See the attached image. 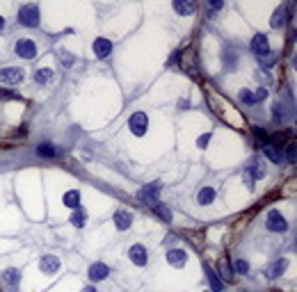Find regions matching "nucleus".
Wrapping results in <instances>:
<instances>
[{"instance_id": "15", "label": "nucleus", "mask_w": 297, "mask_h": 292, "mask_svg": "<svg viewBox=\"0 0 297 292\" xmlns=\"http://www.w3.org/2000/svg\"><path fill=\"white\" fill-rule=\"evenodd\" d=\"M174 12L188 16V14L197 12V2L194 0H174Z\"/></svg>"}, {"instance_id": "26", "label": "nucleus", "mask_w": 297, "mask_h": 292, "mask_svg": "<svg viewBox=\"0 0 297 292\" xmlns=\"http://www.w3.org/2000/svg\"><path fill=\"white\" fill-rule=\"evenodd\" d=\"M5 281L9 283V286L16 288L21 283V272H19V269H7V272H5Z\"/></svg>"}, {"instance_id": "9", "label": "nucleus", "mask_w": 297, "mask_h": 292, "mask_svg": "<svg viewBox=\"0 0 297 292\" xmlns=\"http://www.w3.org/2000/svg\"><path fill=\"white\" fill-rule=\"evenodd\" d=\"M112 53V41L110 39H106V37H99V39L94 41V55L96 57H108V55Z\"/></svg>"}, {"instance_id": "14", "label": "nucleus", "mask_w": 297, "mask_h": 292, "mask_svg": "<svg viewBox=\"0 0 297 292\" xmlns=\"http://www.w3.org/2000/svg\"><path fill=\"white\" fill-rule=\"evenodd\" d=\"M263 153H265V158L270 160V162H274V165H281V160H284V155L279 153L277 144H272V142H265L263 144Z\"/></svg>"}, {"instance_id": "16", "label": "nucleus", "mask_w": 297, "mask_h": 292, "mask_svg": "<svg viewBox=\"0 0 297 292\" xmlns=\"http://www.w3.org/2000/svg\"><path fill=\"white\" fill-rule=\"evenodd\" d=\"M131 224H133V215L128 213V210H119V213L114 215V226H117L119 231L131 228Z\"/></svg>"}, {"instance_id": "23", "label": "nucleus", "mask_w": 297, "mask_h": 292, "mask_svg": "<svg viewBox=\"0 0 297 292\" xmlns=\"http://www.w3.org/2000/svg\"><path fill=\"white\" fill-rule=\"evenodd\" d=\"M284 14H286V9H284V7H279L277 12L272 14V19H270V25H272V27H284V23H286Z\"/></svg>"}, {"instance_id": "24", "label": "nucleus", "mask_w": 297, "mask_h": 292, "mask_svg": "<svg viewBox=\"0 0 297 292\" xmlns=\"http://www.w3.org/2000/svg\"><path fill=\"white\" fill-rule=\"evenodd\" d=\"M151 208L158 217H162V221H172V213H169V208L167 206H162V203H153Z\"/></svg>"}, {"instance_id": "30", "label": "nucleus", "mask_w": 297, "mask_h": 292, "mask_svg": "<svg viewBox=\"0 0 297 292\" xmlns=\"http://www.w3.org/2000/svg\"><path fill=\"white\" fill-rule=\"evenodd\" d=\"M231 269H233V272H238V274H247V272H249V265H247L244 260H236Z\"/></svg>"}, {"instance_id": "8", "label": "nucleus", "mask_w": 297, "mask_h": 292, "mask_svg": "<svg viewBox=\"0 0 297 292\" xmlns=\"http://www.w3.org/2000/svg\"><path fill=\"white\" fill-rule=\"evenodd\" d=\"M128 256H131V260L135 263L137 267H144L146 263H149V256H146V249L142 244H133L131 249H128Z\"/></svg>"}, {"instance_id": "4", "label": "nucleus", "mask_w": 297, "mask_h": 292, "mask_svg": "<svg viewBox=\"0 0 297 292\" xmlns=\"http://www.w3.org/2000/svg\"><path fill=\"white\" fill-rule=\"evenodd\" d=\"M23 78H26L23 75V69H19V67L0 69V82H5V85H19Z\"/></svg>"}, {"instance_id": "7", "label": "nucleus", "mask_w": 297, "mask_h": 292, "mask_svg": "<svg viewBox=\"0 0 297 292\" xmlns=\"http://www.w3.org/2000/svg\"><path fill=\"white\" fill-rule=\"evenodd\" d=\"M268 98V89H256V92H249V89H243L240 92V100L243 103H247V105H254V103H261V100Z\"/></svg>"}, {"instance_id": "32", "label": "nucleus", "mask_w": 297, "mask_h": 292, "mask_svg": "<svg viewBox=\"0 0 297 292\" xmlns=\"http://www.w3.org/2000/svg\"><path fill=\"white\" fill-rule=\"evenodd\" d=\"M0 98H2V100H9V98H16V94H12V92H5V89H0Z\"/></svg>"}, {"instance_id": "28", "label": "nucleus", "mask_w": 297, "mask_h": 292, "mask_svg": "<svg viewBox=\"0 0 297 292\" xmlns=\"http://www.w3.org/2000/svg\"><path fill=\"white\" fill-rule=\"evenodd\" d=\"M219 272H222V279L224 281H233V269L226 260H219Z\"/></svg>"}, {"instance_id": "17", "label": "nucleus", "mask_w": 297, "mask_h": 292, "mask_svg": "<svg viewBox=\"0 0 297 292\" xmlns=\"http://www.w3.org/2000/svg\"><path fill=\"white\" fill-rule=\"evenodd\" d=\"M286 267H288V260L279 258L277 263H272V265L268 267V274H265V276H268V279H277V276H281V274L286 272Z\"/></svg>"}, {"instance_id": "36", "label": "nucleus", "mask_w": 297, "mask_h": 292, "mask_svg": "<svg viewBox=\"0 0 297 292\" xmlns=\"http://www.w3.org/2000/svg\"><path fill=\"white\" fill-rule=\"evenodd\" d=\"M2 27H5V19H2V16H0V30H2Z\"/></svg>"}, {"instance_id": "35", "label": "nucleus", "mask_w": 297, "mask_h": 292, "mask_svg": "<svg viewBox=\"0 0 297 292\" xmlns=\"http://www.w3.org/2000/svg\"><path fill=\"white\" fill-rule=\"evenodd\" d=\"M62 64H64V67H71V64H73V57H62Z\"/></svg>"}, {"instance_id": "2", "label": "nucleus", "mask_w": 297, "mask_h": 292, "mask_svg": "<svg viewBox=\"0 0 297 292\" xmlns=\"http://www.w3.org/2000/svg\"><path fill=\"white\" fill-rule=\"evenodd\" d=\"M160 190H162V185L156 180V183H149V185L142 187V190L137 192V196H139V201H142V203H146V206H153V203H158Z\"/></svg>"}, {"instance_id": "3", "label": "nucleus", "mask_w": 297, "mask_h": 292, "mask_svg": "<svg viewBox=\"0 0 297 292\" xmlns=\"http://www.w3.org/2000/svg\"><path fill=\"white\" fill-rule=\"evenodd\" d=\"M128 128L133 130V135L142 137V135L146 133V128H149V117H146L144 112H135L131 119H128Z\"/></svg>"}, {"instance_id": "21", "label": "nucleus", "mask_w": 297, "mask_h": 292, "mask_svg": "<svg viewBox=\"0 0 297 292\" xmlns=\"http://www.w3.org/2000/svg\"><path fill=\"white\" fill-rule=\"evenodd\" d=\"M206 274H208V281H211V288H213V292H222V288H224V283H222V279H219L217 274L213 272L211 267L206 265Z\"/></svg>"}, {"instance_id": "37", "label": "nucleus", "mask_w": 297, "mask_h": 292, "mask_svg": "<svg viewBox=\"0 0 297 292\" xmlns=\"http://www.w3.org/2000/svg\"><path fill=\"white\" fill-rule=\"evenodd\" d=\"M82 292H96V290H94V288H85V290H82Z\"/></svg>"}, {"instance_id": "27", "label": "nucleus", "mask_w": 297, "mask_h": 292, "mask_svg": "<svg viewBox=\"0 0 297 292\" xmlns=\"http://www.w3.org/2000/svg\"><path fill=\"white\" fill-rule=\"evenodd\" d=\"M37 155H41V158H53V155H55V146L53 144H39V146H37Z\"/></svg>"}, {"instance_id": "5", "label": "nucleus", "mask_w": 297, "mask_h": 292, "mask_svg": "<svg viewBox=\"0 0 297 292\" xmlns=\"http://www.w3.org/2000/svg\"><path fill=\"white\" fill-rule=\"evenodd\" d=\"M16 55L23 60H34L37 57V46L32 39H19L16 41Z\"/></svg>"}, {"instance_id": "11", "label": "nucleus", "mask_w": 297, "mask_h": 292, "mask_svg": "<svg viewBox=\"0 0 297 292\" xmlns=\"http://www.w3.org/2000/svg\"><path fill=\"white\" fill-rule=\"evenodd\" d=\"M110 276V267L106 265V263H94L92 267H89V279L92 281H103Z\"/></svg>"}, {"instance_id": "29", "label": "nucleus", "mask_w": 297, "mask_h": 292, "mask_svg": "<svg viewBox=\"0 0 297 292\" xmlns=\"http://www.w3.org/2000/svg\"><path fill=\"white\" fill-rule=\"evenodd\" d=\"M85 221H87V217H85V213H82V210H76V213L71 215V224L76 226V228H82V226H85Z\"/></svg>"}, {"instance_id": "22", "label": "nucleus", "mask_w": 297, "mask_h": 292, "mask_svg": "<svg viewBox=\"0 0 297 292\" xmlns=\"http://www.w3.org/2000/svg\"><path fill=\"white\" fill-rule=\"evenodd\" d=\"M215 196H217V194H215V190H213V187H204V190H201V192H199V203H201V206H208V203H213V201H215Z\"/></svg>"}, {"instance_id": "10", "label": "nucleus", "mask_w": 297, "mask_h": 292, "mask_svg": "<svg viewBox=\"0 0 297 292\" xmlns=\"http://www.w3.org/2000/svg\"><path fill=\"white\" fill-rule=\"evenodd\" d=\"M167 263L172 267H183L185 263H188V253H185L183 249H169V251H167Z\"/></svg>"}, {"instance_id": "13", "label": "nucleus", "mask_w": 297, "mask_h": 292, "mask_svg": "<svg viewBox=\"0 0 297 292\" xmlns=\"http://www.w3.org/2000/svg\"><path fill=\"white\" fill-rule=\"evenodd\" d=\"M249 48H251V53H254V55L265 53V50L270 48V46H268V37H265V34H254V37H251Z\"/></svg>"}, {"instance_id": "25", "label": "nucleus", "mask_w": 297, "mask_h": 292, "mask_svg": "<svg viewBox=\"0 0 297 292\" xmlns=\"http://www.w3.org/2000/svg\"><path fill=\"white\" fill-rule=\"evenodd\" d=\"M51 78H53V69H39V71L34 73V80H37L39 85H46Z\"/></svg>"}, {"instance_id": "19", "label": "nucleus", "mask_w": 297, "mask_h": 292, "mask_svg": "<svg viewBox=\"0 0 297 292\" xmlns=\"http://www.w3.org/2000/svg\"><path fill=\"white\" fill-rule=\"evenodd\" d=\"M263 173H265V167H263V162L256 158L254 162H251L249 169H247V178L251 176V185H254V180H256V178H263Z\"/></svg>"}, {"instance_id": "20", "label": "nucleus", "mask_w": 297, "mask_h": 292, "mask_svg": "<svg viewBox=\"0 0 297 292\" xmlns=\"http://www.w3.org/2000/svg\"><path fill=\"white\" fill-rule=\"evenodd\" d=\"M62 203H64L66 208H73V210H78V206H80V192H78V190H69V192L64 194Z\"/></svg>"}, {"instance_id": "18", "label": "nucleus", "mask_w": 297, "mask_h": 292, "mask_svg": "<svg viewBox=\"0 0 297 292\" xmlns=\"http://www.w3.org/2000/svg\"><path fill=\"white\" fill-rule=\"evenodd\" d=\"M256 60H258V64H261V67H263V69H270V67H274V64H277V53L268 48L265 53L256 55Z\"/></svg>"}, {"instance_id": "33", "label": "nucleus", "mask_w": 297, "mask_h": 292, "mask_svg": "<svg viewBox=\"0 0 297 292\" xmlns=\"http://www.w3.org/2000/svg\"><path fill=\"white\" fill-rule=\"evenodd\" d=\"M286 158L291 160V162H295V148H293V146L291 148H286Z\"/></svg>"}, {"instance_id": "31", "label": "nucleus", "mask_w": 297, "mask_h": 292, "mask_svg": "<svg viewBox=\"0 0 297 292\" xmlns=\"http://www.w3.org/2000/svg\"><path fill=\"white\" fill-rule=\"evenodd\" d=\"M208 142H211V133L201 135V137H199V142H197V146H199V148H206V146H208Z\"/></svg>"}, {"instance_id": "1", "label": "nucleus", "mask_w": 297, "mask_h": 292, "mask_svg": "<svg viewBox=\"0 0 297 292\" xmlns=\"http://www.w3.org/2000/svg\"><path fill=\"white\" fill-rule=\"evenodd\" d=\"M19 21H21V25H26V27H37L39 25V7L37 5H23L21 7V12H19Z\"/></svg>"}, {"instance_id": "12", "label": "nucleus", "mask_w": 297, "mask_h": 292, "mask_svg": "<svg viewBox=\"0 0 297 292\" xmlns=\"http://www.w3.org/2000/svg\"><path fill=\"white\" fill-rule=\"evenodd\" d=\"M39 267L44 274H55L59 269V258L57 256H44V258L39 260Z\"/></svg>"}, {"instance_id": "6", "label": "nucleus", "mask_w": 297, "mask_h": 292, "mask_svg": "<svg viewBox=\"0 0 297 292\" xmlns=\"http://www.w3.org/2000/svg\"><path fill=\"white\" fill-rule=\"evenodd\" d=\"M265 226H268V231H274V233H284L288 228V221L281 217V213L277 210H270L268 219H265Z\"/></svg>"}, {"instance_id": "34", "label": "nucleus", "mask_w": 297, "mask_h": 292, "mask_svg": "<svg viewBox=\"0 0 297 292\" xmlns=\"http://www.w3.org/2000/svg\"><path fill=\"white\" fill-rule=\"evenodd\" d=\"M211 9H222V0H211Z\"/></svg>"}]
</instances>
